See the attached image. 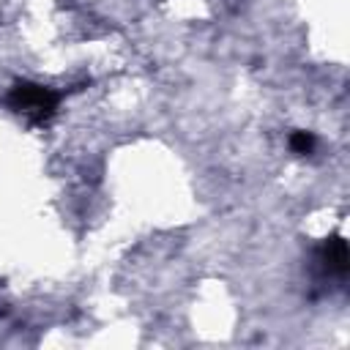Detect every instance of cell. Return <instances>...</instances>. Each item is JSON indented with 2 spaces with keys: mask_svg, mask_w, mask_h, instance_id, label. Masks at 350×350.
Instances as JSON below:
<instances>
[{
  "mask_svg": "<svg viewBox=\"0 0 350 350\" xmlns=\"http://www.w3.org/2000/svg\"><path fill=\"white\" fill-rule=\"evenodd\" d=\"M16 96H19V109H25V112L44 115L55 107V96H49L38 85H16Z\"/></svg>",
  "mask_w": 350,
  "mask_h": 350,
  "instance_id": "cell-1",
  "label": "cell"
}]
</instances>
